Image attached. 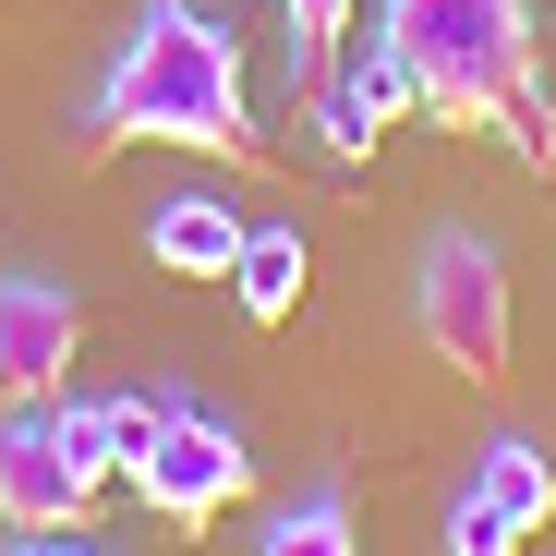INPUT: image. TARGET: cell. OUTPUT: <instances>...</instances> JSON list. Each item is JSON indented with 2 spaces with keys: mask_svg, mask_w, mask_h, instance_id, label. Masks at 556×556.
I'll list each match as a JSON object with an SVG mask.
<instances>
[{
  "mask_svg": "<svg viewBox=\"0 0 556 556\" xmlns=\"http://www.w3.org/2000/svg\"><path fill=\"white\" fill-rule=\"evenodd\" d=\"M85 146H194V157H266L254 98H242V37L194 0H146L122 25L98 98H85Z\"/></svg>",
  "mask_w": 556,
  "mask_h": 556,
  "instance_id": "1",
  "label": "cell"
},
{
  "mask_svg": "<svg viewBox=\"0 0 556 556\" xmlns=\"http://www.w3.org/2000/svg\"><path fill=\"white\" fill-rule=\"evenodd\" d=\"M376 37L412 61L424 110L459 134H508L520 157H556L544 61H532V0H388Z\"/></svg>",
  "mask_w": 556,
  "mask_h": 556,
  "instance_id": "2",
  "label": "cell"
},
{
  "mask_svg": "<svg viewBox=\"0 0 556 556\" xmlns=\"http://www.w3.org/2000/svg\"><path fill=\"white\" fill-rule=\"evenodd\" d=\"M412 327H424V351L447 363V376H508V327H520L508 254L484 230H435L424 266H412Z\"/></svg>",
  "mask_w": 556,
  "mask_h": 556,
  "instance_id": "3",
  "label": "cell"
},
{
  "mask_svg": "<svg viewBox=\"0 0 556 556\" xmlns=\"http://www.w3.org/2000/svg\"><path fill=\"white\" fill-rule=\"evenodd\" d=\"M98 459H85V424L61 400H0V520L13 532H73L98 508Z\"/></svg>",
  "mask_w": 556,
  "mask_h": 556,
  "instance_id": "4",
  "label": "cell"
},
{
  "mask_svg": "<svg viewBox=\"0 0 556 556\" xmlns=\"http://www.w3.org/2000/svg\"><path fill=\"white\" fill-rule=\"evenodd\" d=\"M134 496H146L157 520H181V532H206L218 508L254 496V447H242L218 412L157 400V424H146V447H134Z\"/></svg>",
  "mask_w": 556,
  "mask_h": 556,
  "instance_id": "5",
  "label": "cell"
},
{
  "mask_svg": "<svg viewBox=\"0 0 556 556\" xmlns=\"http://www.w3.org/2000/svg\"><path fill=\"white\" fill-rule=\"evenodd\" d=\"M73 351H85V303L61 291V278L0 266V400H61Z\"/></svg>",
  "mask_w": 556,
  "mask_h": 556,
  "instance_id": "6",
  "label": "cell"
},
{
  "mask_svg": "<svg viewBox=\"0 0 556 556\" xmlns=\"http://www.w3.org/2000/svg\"><path fill=\"white\" fill-rule=\"evenodd\" d=\"M412 110H424V85H412V61L376 37V49H351V73L315 98V134H327V157H376V134L412 122Z\"/></svg>",
  "mask_w": 556,
  "mask_h": 556,
  "instance_id": "7",
  "label": "cell"
},
{
  "mask_svg": "<svg viewBox=\"0 0 556 556\" xmlns=\"http://www.w3.org/2000/svg\"><path fill=\"white\" fill-rule=\"evenodd\" d=\"M303 278H315V242H303L291 218H254V230H242V254H230V303H242L254 327H291V315H303Z\"/></svg>",
  "mask_w": 556,
  "mask_h": 556,
  "instance_id": "8",
  "label": "cell"
},
{
  "mask_svg": "<svg viewBox=\"0 0 556 556\" xmlns=\"http://www.w3.org/2000/svg\"><path fill=\"white\" fill-rule=\"evenodd\" d=\"M242 230H254V218H230L218 194H169V206L146 218V254H157L169 278H230V254H242Z\"/></svg>",
  "mask_w": 556,
  "mask_h": 556,
  "instance_id": "9",
  "label": "cell"
},
{
  "mask_svg": "<svg viewBox=\"0 0 556 556\" xmlns=\"http://www.w3.org/2000/svg\"><path fill=\"white\" fill-rule=\"evenodd\" d=\"M472 496H484V508H496V520H508V532L532 544V532L556 520V459H544L532 435H496V447L472 459Z\"/></svg>",
  "mask_w": 556,
  "mask_h": 556,
  "instance_id": "10",
  "label": "cell"
},
{
  "mask_svg": "<svg viewBox=\"0 0 556 556\" xmlns=\"http://www.w3.org/2000/svg\"><path fill=\"white\" fill-rule=\"evenodd\" d=\"M254 556H363V544H351V508H339V496H303V508L278 520Z\"/></svg>",
  "mask_w": 556,
  "mask_h": 556,
  "instance_id": "11",
  "label": "cell"
},
{
  "mask_svg": "<svg viewBox=\"0 0 556 556\" xmlns=\"http://www.w3.org/2000/svg\"><path fill=\"white\" fill-rule=\"evenodd\" d=\"M278 25H291V73H315V49L351 37V0H278Z\"/></svg>",
  "mask_w": 556,
  "mask_h": 556,
  "instance_id": "12",
  "label": "cell"
},
{
  "mask_svg": "<svg viewBox=\"0 0 556 556\" xmlns=\"http://www.w3.org/2000/svg\"><path fill=\"white\" fill-rule=\"evenodd\" d=\"M447 556H520V532H508L484 496H459V508H447Z\"/></svg>",
  "mask_w": 556,
  "mask_h": 556,
  "instance_id": "13",
  "label": "cell"
},
{
  "mask_svg": "<svg viewBox=\"0 0 556 556\" xmlns=\"http://www.w3.org/2000/svg\"><path fill=\"white\" fill-rule=\"evenodd\" d=\"M13 556H85L73 532H13Z\"/></svg>",
  "mask_w": 556,
  "mask_h": 556,
  "instance_id": "14",
  "label": "cell"
}]
</instances>
